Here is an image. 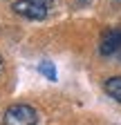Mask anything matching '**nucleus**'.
<instances>
[{"label": "nucleus", "instance_id": "obj_1", "mask_svg": "<svg viewBox=\"0 0 121 125\" xmlns=\"http://www.w3.org/2000/svg\"><path fill=\"white\" fill-rule=\"evenodd\" d=\"M36 121H38L36 109L25 103L9 105L2 114V125H36Z\"/></svg>", "mask_w": 121, "mask_h": 125}, {"label": "nucleus", "instance_id": "obj_2", "mask_svg": "<svg viewBox=\"0 0 121 125\" xmlns=\"http://www.w3.org/2000/svg\"><path fill=\"white\" fill-rule=\"evenodd\" d=\"M11 9L16 11L18 16L29 18V20H43V18H47V11H49V9H45L43 5L34 2V0H16Z\"/></svg>", "mask_w": 121, "mask_h": 125}, {"label": "nucleus", "instance_id": "obj_3", "mask_svg": "<svg viewBox=\"0 0 121 125\" xmlns=\"http://www.w3.org/2000/svg\"><path fill=\"white\" fill-rule=\"evenodd\" d=\"M99 52L103 56H114V54L121 52V27H112V29L105 31L103 38H101Z\"/></svg>", "mask_w": 121, "mask_h": 125}, {"label": "nucleus", "instance_id": "obj_4", "mask_svg": "<svg viewBox=\"0 0 121 125\" xmlns=\"http://www.w3.org/2000/svg\"><path fill=\"white\" fill-rule=\"evenodd\" d=\"M105 92H108L117 103H121V76L108 78V81H105Z\"/></svg>", "mask_w": 121, "mask_h": 125}, {"label": "nucleus", "instance_id": "obj_5", "mask_svg": "<svg viewBox=\"0 0 121 125\" xmlns=\"http://www.w3.org/2000/svg\"><path fill=\"white\" fill-rule=\"evenodd\" d=\"M38 72H40V74H45V76L49 78V81H56V69H54V67L49 65L47 60H45V62H40V65H38Z\"/></svg>", "mask_w": 121, "mask_h": 125}, {"label": "nucleus", "instance_id": "obj_6", "mask_svg": "<svg viewBox=\"0 0 121 125\" xmlns=\"http://www.w3.org/2000/svg\"><path fill=\"white\" fill-rule=\"evenodd\" d=\"M34 2H38V5H43L45 9H49V7L54 5V0H34Z\"/></svg>", "mask_w": 121, "mask_h": 125}, {"label": "nucleus", "instance_id": "obj_7", "mask_svg": "<svg viewBox=\"0 0 121 125\" xmlns=\"http://www.w3.org/2000/svg\"><path fill=\"white\" fill-rule=\"evenodd\" d=\"M0 69H2V60H0Z\"/></svg>", "mask_w": 121, "mask_h": 125}, {"label": "nucleus", "instance_id": "obj_8", "mask_svg": "<svg viewBox=\"0 0 121 125\" xmlns=\"http://www.w3.org/2000/svg\"><path fill=\"white\" fill-rule=\"evenodd\" d=\"M79 2H87V0H79Z\"/></svg>", "mask_w": 121, "mask_h": 125}, {"label": "nucleus", "instance_id": "obj_9", "mask_svg": "<svg viewBox=\"0 0 121 125\" xmlns=\"http://www.w3.org/2000/svg\"><path fill=\"white\" fill-rule=\"evenodd\" d=\"M114 2H121V0H114Z\"/></svg>", "mask_w": 121, "mask_h": 125}]
</instances>
